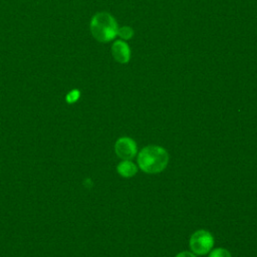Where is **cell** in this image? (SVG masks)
Segmentation results:
<instances>
[{"label": "cell", "mask_w": 257, "mask_h": 257, "mask_svg": "<svg viewBox=\"0 0 257 257\" xmlns=\"http://www.w3.org/2000/svg\"><path fill=\"white\" fill-rule=\"evenodd\" d=\"M116 171L120 176H122L124 178H131L137 174L138 168L130 160H123L122 162H120L117 165Z\"/></svg>", "instance_id": "8992f818"}, {"label": "cell", "mask_w": 257, "mask_h": 257, "mask_svg": "<svg viewBox=\"0 0 257 257\" xmlns=\"http://www.w3.org/2000/svg\"><path fill=\"white\" fill-rule=\"evenodd\" d=\"M115 154L122 160H131L137 154L136 142L127 137L118 139L114 145Z\"/></svg>", "instance_id": "277c9868"}, {"label": "cell", "mask_w": 257, "mask_h": 257, "mask_svg": "<svg viewBox=\"0 0 257 257\" xmlns=\"http://www.w3.org/2000/svg\"><path fill=\"white\" fill-rule=\"evenodd\" d=\"M111 54L115 61L124 64L131 59V49L126 42L123 40H116L111 46Z\"/></svg>", "instance_id": "5b68a950"}, {"label": "cell", "mask_w": 257, "mask_h": 257, "mask_svg": "<svg viewBox=\"0 0 257 257\" xmlns=\"http://www.w3.org/2000/svg\"><path fill=\"white\" fill-rule=\"evenodd\" d=\"M90 32L99 42H108L117 35V23L107 12H98L90 20Z\"/></svg>", "instance_id": "7a4b0ae2"}, {"label": "cell", "mask_w": 257, "mask_h": 257, "mask_svg": "<svg viewBox=\"0 0 257 257\" xmlns=\"http://www.w3.org/2000/svg\"><path fill=\"white\" fill-rule=\"evenodd\" d=\"M209 257H232L230 252L224 248H216L210 252Z\"/></svg>", "instance_id": "ba28073f"}, {"label": "cell", "mask_w": 257, "mask_h": 257, "mask_svg": "<svg viewBox=\"0 0 257 257\" xmlns=\"http://www.w3.org/2000/svg\"><path fill=\"white\" fill-rule=\"evenodd\" d=\"M214 245L212 234L206 230L196 231L190 238V247L197 255H204L211 251Z\"/></svg>", "instance_id": "3957f363"}, {"label": "cell", "mask_w": 257, "mask_h": 257, "mask_svg": "<svg viewBox=\"0 0 257 257\" xmlns=\"http://www.w3.org/2000/svg\"><path fill=\"white\" fill-rule=\"evenodd\" d=\"M79 95H80L79 90L73 89V90H71V91H69V92L67 93V95H66V100H67V102H69V103L75 102V101L78 99Z\"/></svg>", "instance_id": "9c48e42d"}, {"label": "cell", "mask_w": 257, "mask_h": 257, "mask_svg": "<svg viewBox=\"0 0 257 257\" xmlns=\"http://www.w3.org/2000/svg\"><path fill=\"white\" fill-rule=\"evenodd\" d=\"M176 257H196V255L191 252H188V251H183V252L179 253Z\"/></svg>", "instance_id": "30bf717a"}, {"label": "cell", "mask_w": 257, "mask_h": 257, "mask_svg": "<svg viewBox=\"0 0 257 257\" xmlns=\"http://www.w3.org/2000/svg\"><path fill=\"white\" fill-rule=\"evenodd\" d=\"M117 35L122 40H128L134 36V30L130 26H122L117 29Z\"/></svg>", "instance_id": "52a82bcc"}, {"label": "cell", "mask_w": 257, "mask_h": 257, "mask_svg": "<svg viewBox=\"0 0 257 257\" xmlns=\"http://www.w3.org/2000/svg\"><path fill=\"white\" fill-rule=\"evenodd\" d=\"M168 162L169 155L167 151L164 148L155 145L145 147L138 157L139 167L147 174L161 173L167 167Z\"/></svg>", "instance_id": "6da1fadb"}]
</instances>
